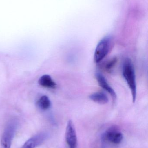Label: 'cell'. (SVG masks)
<instances>
[{"label": "cell", "instance_id": "1", "mask_svg": "<svg viewBox=\"0 0 148 148\" xmlns=\"http://www.w3.org/2000/svg\"><path fill=\"white\" fill-rule=\"evenodd\" d=\"M123 75L131 91L134 103L136 97V79L134 66L131 60L128 58L124 61L123 67Z\"/></svg>", "mask_w": 148, "mask_h": 148}, {"label": "cell", "instance_id": "2", "mask_svg": "<svg viewBox=\"0 0 148 148\" xmlns=\"http://www.w3.org/2000/svg\"><path fill=\"white\" fill-rule=\"evenodd\" d=\"M17 121L14 119L10 121L6 125L1 139V144L2 148H10L17 129Z\"/></svg>", "mask_w": 148, "mask_h": 148}, {"label": "cell", "instance_id": "3", "mask_svg": "<svg viewBox=\"0 0 148 148\" xmlns=\"http://www.w3.org/2000/svg\"><path fill=\"white\" fill-rule=\"evenodd\" d=\"M111 40L109 37L102 39L97 44L94 54V61L96 63L101 62L108 54L111 47Z\"/></svg>", "mask_w": 148, "mask_h": 148}, {"label": "cell", "instance_id": "4", "mask_svg": "<svg viewBox=\"0 0 148 148\" xmlns=\"http://www.w3.org/2000/svg\"><path fill=\"white\" fill-rule=\"evenodd\" d=\"M66 140L69 148L77 147V139L76 132L73 122L69 120L67 123L66 130Z\"/></svg>", "mask_w": 148, "mask_h": 148}, {"label": "cell", "instance_id": "5", "mask_svg": "<svg viewBox=\"0 0 148 148\" xmlns=\"http://www.w3.org/2000/svg\"><path fill=\"white\" fill-rule=\"evenodd\" d=\"M104 140L114 144H119L123 139L122 134L115 128H111L105 132L103 136Z\"/></svg>", "mask_w": 148, "mask_h": 148}, {"label": "cell", "instance_id": "6", "mask_svg": "<svg viewBox=\"0 0 148 148\" xmlns=\"http://www.w3.org/2000/svg\"><path fill=\"white\" fill-rule=\"evenodd\" d=\"M48 134L41 132L34 136L25 142L22 148H36L43 143L47 138Z\"/></svg>", "mask_w": 148, "mask_h": 148}, {"label": "cell", "instance_id": "7", "mask_svg": "<svg viewBox=\"0 0 148 148\" xmlns=\"http://www.w3.org/2000/svg\"><path fill=\"white\" fill-rule=\"evenodd\" d=\"M96 77L99 85L103 89L110 94L114 101L116 99V95L115 91L107 82V80L101 74L97 73L96 74Z\"/></svg>", "mask_w": 148, "mask_h": 148}, {"label": "cell", "instance_id": "8", "mask_svg": "<svg viewBox=\"0 0 148 148\" xmlns=\"http://www.w3.org/2000/svg\"><path fill=\"white\" fill-rule=\"evenodd\" d=\"M38 82L41 86L48 88L55 89L57 86L55 82L48 75L42 76L39 79Z\"/></svg>", "mask_w": 148, "mask_h": 148}, {"label": "cell", "instance_id": "9", "mask_svg": "<svg viewBox=\"0 0 148 148\" xmlns=\"http://www.w3.org/2000/svg\"><path fill=\"white\" fill-rule=\"evenodd\" d=\"M89 98L94 102L100 104H105L109 101L108 97L105 93L96 92L89 96Z\"/></svg>", "mask_w": 148, "mask_h": 148}, {"label": "cell", "instance_id": "10", "mask_svg": "<svg viewBox=\"0 0 148 148\" xmlns=\"http://www.w3.org/2000/svg\"><path fill=\"white\" fill-rule=\"evenodd\" d=\"M38 107L43 110H46L50 108L51 105L50 100L47 96L43 95L37 101Z\"/></svg>", "mask_w": 148, "mask_h": 148}, {"label": "cell", "instance_id": "11", "mask_svg": "<svg viewBox=\"0 0 148 148\" xmlns=\"http://www.w3.org/2000/svg\"><path fill=\"white\" fill-rule=\"evenodd\" d=\"M117 62V59L116 57L112 58L106 63L105 66V69L106 71L109 72L115 66Z\"/></svg>", "mask_w": 148, "mask_h": 148}]
</instances>
